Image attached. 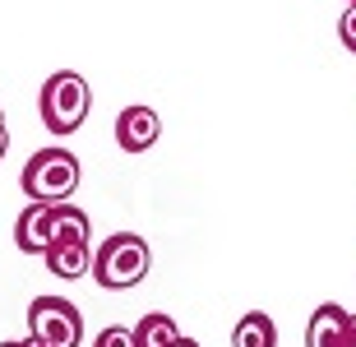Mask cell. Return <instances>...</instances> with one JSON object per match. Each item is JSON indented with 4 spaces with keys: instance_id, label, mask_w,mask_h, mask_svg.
I'll return each instance as SVG.
<instances>
[{
    "instance_id": "11",
    "label": "cell",
    "mask_w": 356,
    "mask_h": 347,
    "mask_svg": "<svg viewBox=\"0 0 356 347\" xmlns=\"http://www.w3.org/2000/svg\"><path fill=\"white\" fill-rule=\"evenodd\" d=\"M181 338L172 315H162V310H148L144 320L134 324V347H172Z\"/></svg>"
},
{
    "instance_id": "16",
    "label": "cell",
    "mask_w": 356,
    "mask_h": 347,
    "mask_svg": "<svg viewBox=\"0 0 356 347\" xmlns=\"http://www.w3.org/2000/svg\"><path fill=\"white\" fill-rule=\"evenodd\" d=\"M347 347H356V315H352V329H347Z\"/></svg>"
},
{
    "instance_id": "14",
    "label": "cell",
    "mask_w": 356,
    "mask_h": 347,
    "mask_svg": "<svg viewBox=\"0 0 356 347\" xmlns=\"http://www.w3.org/2000/svg\"><path fill=\"white\" fill-rule=\"evenodd\" d=\"M10 153V125H5V111H0V158Z\"/></svg>"
},
{
    "instance_id": "19",
    "label": "cell",
    "mask_w": 356,
    "mask_h": 347,
    "mask_svg": "<svg viewBox=\"0 0 356 347\" xmlns=\"http://www.w3.org/2000/svg\"><path fill=\"white\" fill-rule=\"evenodd\" d=\"M0 347H10V343H0Z\"/></svg>"
},
{
    "instance_id": "12",
    "label": "cell",
    "mask_w": 356,
    "mask_h": 347,
    "mask_svg": "<svg viewBox=\"0 0 356 347\" xmlns=\"http://www.w3.org/2000/svg\"><path fill=\"white\" fill-rule=\"evenodd\" d=\"M92 347H134V329L111 324V329H102V334H97V343H92Z\"/></svg>"
},
{
    "instance_id": "2",
    "label": "cell",
    "mask_w": 356,
    "mask_h": 347,
    "mask_svg": "<svg viewBox=\"0 0 356 347\" xmlns=\"http://www.w3.org/2000/svg\"><path fill=\"white\" fill-rule=\"evenodd\" d=\"M79 158L70 153V148H38L33 158L24 162V176H19V186H24L28 200H42V204H65L74 190H79Z\"/></svg>"
},
{
    "instance_id": "4",
    "label": "cell",
    "mask_w": 356,
    "mask_h": 347,
    "mask_svg": "<svg viewBox=\"0 0 356 347\" xmlns=\"http://www.w3.org/2000/svg\"><path fill=\"white\" fill-rule=\"evenodd\" d=\"M28 334L51 347H79L83 343V315L65 296H38L28 306Z\"/></svg>"
},
{
    "instance_id": "7",
    "label": "cell",
    "mask_w": 356,
    "mask_h": 347,
    "mask_svg": "<svg viewBox=\"0 0 356 347\" xmlns=\"http://www.w3.org/2000/svg\"><path fill=\"white\" fill-rule=\"evenodd\" d=\"M14 245L24 255H47V245H51V204L33 200L19 213V223H14Z\"/></svg>"
},
{
    "instance_id": "15",
    "label": "cell",
    "mask_w": 356,
    "mask_h": 347,
    "mask_svg": "<svg viewBox=\"0 0 356 347\" xmlns=\"http://www.w3.org/2000/svg\"><path fill=\"white\" fill-rule=\"evenodd\" d=\"M10 347H51V343H42V338H33V334H28V343H10Z\"/></svg>"
},
{
    "instance_id": "6",
    "label": "cell",
    "mask_w": 356,
    "mask_h": 347,
    "mask_svg": "<svg viewBox=\"0 0 356 347\" xmlns=\"http://www.w3.org/2000/svg\"><path fill=\"white\" fill-rule=\"evenodd\" d=\"M347 329H352V310L324 301L305 324V347H347Z\"/></svg>"
},
{
    "instance_id": "17",
    "label": "cell",
    "mask_w": 356,
    "mask_h": 347,
    "mask_svg": "<svg viewBox=\"0 0 356 347\" xmlns=\"http://www.w3.org/2000/svg\"><path fill=\"white\" fill-rule=\"evenodd\" d=\"M172 347H199V343H195V338H176Z\"/></svg>"
},
{
    "instance_id": "10",
    "label": "cell",
    "mask_w": 356,
    "mask_h": 347,
    "mask_svg": "<svg viewBox=\"0 0 356 347\" xmlns=\"http://www.w3.org/2000/svg\"><path fill=\"white\" fill-rule=\"evenodd\" d=\"M92 236V223L83 209L74 204H51V241H88Z\"/></svg>"
},
{
    "instance_id": "9",
    "label": "cell",
    "mask_w": 356,
    "mask_h": 347,
    "mask_svg": "<svg viewBox=\"0 0 356 347\" xmlns=\"http://www.w3.org/2000/svg\"><path fill=\"white\" fill-rule=\"evenodd\" d=\"M232 347H277V324L264 310H245L232 329Z\"/></svg>"
},
{
    "instance_id": "8",
    "label": "cell",
    "mask_w": 356,
    "mask_h": 347,
    "mask_svg": "<svg viewBox=\"0 0 356 347\" xmlns=\"http://www.w3.org/2000/svg\"><path fill=\"white\" fill-rule=\"evenodd\" d=\"M42 264L56 278H83V273H92V250H88V241H51Z\"/></svg>"
},
{
    "instance_id": "13",
    "label": "cell",
    "mask_w": 356,
    "mask_h": 347,
    "mask_svg": "<svg viewBox=\"0 0 356 347\" xmlns=\"http://www.w3.org/2000/svg\"><path fill=\"white\" fill-rule=\"evenodd\" d=\"M338 38H343L347 51H356V5H347L343 19H338Z\"/></svg>"
},
{
    "instance_id": "18",
    "label": "cell",
    "mask_w": 356,
    "mask_h": 347,
    "mask_svg": "<svg viewBox=\"0 0 356 347\" xmlns=\"http://www.w3.org/2000/svg\"><path fill=\"white\" fill-rule=\"evenodd\" d=\"M347 5H356V0H347Z\"/></svg>"
},
{
    "instance_id": "5",
    "label": "cell",
    "mask_w": 356,
    "mask_h": 347,
    "mask_svg": "<svg viewBox=\"0 0 356 347\" xmlns=\"http://www.w3.org/2000/svg\"><path fill=\"white\" fill-rule=\"evenodd\" d=\"M162 134V120L153 107H125L116 116V144L120 153H148Z\"/></svg>"
},
{
    "instance_id": "1",
    "label": "cell",
    "mask_w": 356,
    "mask_h": 347,
    "mask_svg": "<svg viewBox=\"0 0 356 347\" xmlns=\"http://www.w3.org/2000/svg\"><path fill=\"white\" fill-rule=\"evenodd\" d=\"M153 268V250H148L144 236L134 232H116L106 236L97 250H92V278L102 282L106 292H125V287H139Z\"/></svg>"
},
{
    "instance_id": "3",
    "label": "cell",
    "mask_w": 356,
    "mask_h": 347,
    "mask_svg": "<svg viewBox=\"0 0 356 347\" xmlns=\"http://www.w3.org/2000/svg\"><path fill=\"white\" fill-rule=\"evenodd\" d=\"M38 111H42V125L51 134H74L92 111V88L83 83V74L60 70V74H51V79L42 83Z\"/></svg>"
}]
</instances>
